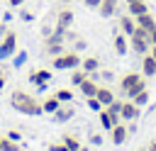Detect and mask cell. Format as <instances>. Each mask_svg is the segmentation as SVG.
I'll list each match as a JSON object with an SVG mask.
<instances>
[{"instance_id":"1","label":"cell","mask_w":156,"mask_h":151,"mask_svg":"<svg viewBox=\"0 0 156 151\" xmlns=\"http://www.w3.org/2000/svg\"><path fill=\"white\" fill-rule=\"evenodd\" d=\"M10 105H12L20 114H29V117H39V114H44L41 102H39L34 95L24 93V90H15V93L10 95Z\"/></svg>"},{"instance_id":"2","label":"cell","mask_w":156,"mask_h":151,"mask_svg":"<svg viewBox=\"0 0 156 151\" xmlns=\"http://www.w3.org/2000/svg\"><path fill=\"white\" fill-rule=\"evenodd\" d=\"M144 88H146V80H144V76H139L136 71H129V73H124V76L119 78V90H122L127 97L136 95V93L144 90Z\"/></svg>"},{"instance_id":"3","label":"cell","mask_w":156,"mask_h":151,"mask_svg":"<svg viewBox=\"0 0 156 151\" xmlns=\"http://www.w3.org/2000/svg\"><path fill=\"white\" fill-rule=\"evenodd\" d=\"M80 66L78 51H61L58 56H51V68L54 71H73Z\"/></svg>"},{"instance_id":"4","label":"cell","mask_w":156,"mask_h":151,"mask_svg":"<svg viewBox=\"0 0 156 151\" xmlns=\"http://www.w3.org/2000/svg\"><path fill=\"white\" fill-rule=\"evenodd\" d=\"M15 51H17V34L7 29L0 37V61H7L10 56H15Z\"/></svg>"},{"instance_id":"5","label":"cell","mask_w":156,"mask_h":151,"mask_svg":"<svg viewBox=\"0 0 156 151\" xmlns=\"http://www.w3.org/2000/svg\"><path fill=\"white\" fill-rule=\"evenodd\" d=\"M73 17H76V15H73V10H71V7H61V10H58V15H56V24H54V27H56V29H71Z\"/></svg>"},{"instance_id":"6","label":"cell","mask_w":156,"mask_h":151,"mask_svg":"<svg viewBox=\"0 0 156 151\" xmlns=\"http://www.w3.org/2000/svg\"><path fill=\"white\" fill-rule=\"evenodd\" d=\"M73 114H76V110L71 107V102H63V105L51 114V119H54L56 124H66L68 119H73Z\"/></svg>"},{"instance_id":"7","label":"cell","mask_w":156,"mask_h":151,"mask_svg":"<svg viewBox=\"0 0 156 151\" xmlns=\"http://www.w3.org/2000/svg\"><path fill=\"white\" fill-rule=\"evenodd\" d=\"M78 90H80V95L83 97H93L95 93H98V80H95V73H90L80 85H78Z\"/></svg>"},{"instance_id":"8","label":"cell","mask_w":156,"mask_h":151,"mask_svg":"<svg viewBox=\"0 0 156 151\" xmlns=\"http://www.w3.org/2000/svg\"><path fill=\"white\" fill-rule=\"evenodd\" d=\"M51 80V71H46V68H34V71H29V83L32 85H44V83H49Z\"/></svg>"},{"instance_id":"9","label":"cell","mask_w":156,"mask_h":151,"mask_svg":"<svg viewBox=\"0 0 156 151\" xmlns=\"http://www.w3.org/2000/svg\"><path fill=\"white\" fill-rule=\"evenodd\" d=\"M119 114H122V119H127V122H136V119H139V107H136L132 100H127V102H122Z\"/></svg>"},{"instance_id":"10","label":"cell","mask_w":156,"mask_h":151,"mask_svg":"<svg viewBox=\"0 0 156 151\" xmlns=\"http://www.w3.org/2000/svg\"><path fill=\"white\" fill-rule=\"evenodd\" d=\"M127 136H129V129L119 122V124H115L112 129H110V141L112 144H124L127 141Z\"/></svg>"},{"instance_id":"11","label":"cell","mask_w":156,"mask_h":151,"mask_svg":"<svg viewBox=\"0 0 156 151\" xmlns=\"http://www.w3.org/2000/svg\"><path fill=\"white\" fill-rule=\"evenodd\" d=\"M141 76L144 78H154L156 76V58L151 54H144L141 56Z\"/></svg>"},{"instance_id":"12","label":"cell","mask_w":156,"mask_h":151,"mask_svg":"<svg viewBox=\"0 0 156 151\" xmlns=\"http://www.w3.org/2000/svg\"><path fill=\"white\" fill-rule=\"evenodd\" d=\"M129 46L134 49V54L144 56V54H149V49H151V41H149V39H141V37H129Z\"/></svg>"},{"instance_id":"13","label":"cell","mask_w":156,"mask_h":151,"mask_svg":"<svg viewBox=\"0 0 156 151\" xmlns=\"http://www.w3.org/2000/svg\"><path fill=\"white\" fill-rule=\"evenodd\" d=\"M134 29H136V19H134L132 15H122V17H119V32L127 34V37H132Z\"/></svg>"},{"instance_id":"14","label":"cell","mask_w":156,"mask_h":151,"mask_svg":"<svg viewBox=\"0 0 156 151\" xmlns=\"http://www.w3.org/2000/svg\"><path fill=\"white\" fill-rule=\"evenodd\" d=\"M112 46H115V51H117L119 56H124V54H127V49H129L127 34H122V32H115V37H112Z\"/></svg>"},{"instance_id":"15","label":"cell","mask_w":156,"mask_h":151,"mask_svg":"<svg viewBox=\"0 0 156 151\" xmlns=\"http://www.w3.org/2000/svg\"><path fill=\"white\" fill-rule=\"evenodd\" d=\"M119 110H122V102L115 97L110 105H105V112L110 114V119H112V124H119L122 122V114H119Z\"/></svg>"},{"instance_id":"16","label":"cell","mask_w":156,"mask_h":151,"mask_svg":"<svg viewBox=\"0 0 156 151\" xmlns=\"http://www.w3.org/2000/svg\"><path fill=\"white\" fill-rule=\"evenodd\" d=\"M80 68L90 76V73H98V68H100V58L98 56H85V58H80Z\"/></svg>"},{"instance_id":"17","label":"cell","mask_w":156,"mask_h":151,"mask_svg":"<svg viewBox=\"0 0 156 151\" xmlns=\"http://www.w3.org/2000/svg\"><path fill=\"white\" fill-rule=\"evenodd\" d=\"M95 97H98V100H100V105L105 107V105H110V102L115 100V93H112V88H107V85H98Z\"/></svg>"},{"instance_id":"18","label":"cell","mask_w":156,"mask_h":151,"mask_svg":"<svg viewBox=\"0 0 156 151\" xmlns=\"http://www.w3.org/2000/svg\"><path fill=\"white\" fill-rule=\"evenodd\" d=\"M98 12H100L102 17H115V15H117V0H102V2L98 5Z\"/></svg>"},{"instance_id":"19","label":"cell","mask_w":156,"mask_h":151,"mask_svg":"<svg viewBox=\"0 0 156 151\" xmlns=\"http://www.w3.org/2000/svg\"><path fill=\"white\" fill-rule=\"evenodd\" d=\"M149 12V5L144 0H136V2H129V15L132 17H139V15H146Z\"/></svg>"},{"instance_id":"20","label":"cell","mask_w":156,"mask_h":151,"mask_svg":"<svg viewBox=\"0 0 156 151\" xmlns=\"http://www.w3.org/2000/svg\"><path fill=\"white\" fill-rule=\"evenodd\" d=\"M61 105H63V102H58V100H56L54 95H49V97H46V100L41 102V110H44L46 114H54V112H56V110H58Z\"/></svg>"},{"instance_id":"21","label":"cell","mask_w":156,"mask_h":151,"mask_svg":"<svg viewBox=\"0 0 156 151\" xmlns=\"http://www.w3.org/2000/svg\"><path fill=\"white\" fill-rule=\"evenodd\" d=\"M134 19H136V24H139V27H144V29H149V32L156 27V19L151 17V12H146V15H139V17H134Z\"/></svg>"},{"instance_id":"22","label":"cell","mask_w":156,"mask_h":151,"mask_svg":"<svg viewBox=\"0 0 156 151\" xmlns=\"http://www.w3.org/2000/svg\"><path fill=\"white\" fill-rule=\"evenodd\" d=\"M0 151H22L20 141H12L10 136H0Z\"/></svg>"},{"instance_id":"23","label":"cell","mask_w":156,"mask_h":151,"mask_svg":"<svg viewBox=\"0 0 156 151\" xmlns=\"http://www.w3.org/2000/svg\"><path fill=\"white\" fill-rule=\"evenodd\" d=\"M66 146H68V151H78L80 149V139L76 136V134H63V139H61Z\"/></svg>"},{"instance_id":"24","label":"cell","mask_w":156,"mask_h":151,"mask_svg":"<svg viewBox=\"0 0 156 151\" xmlns=\"http://www.w3.org/2000/svg\"><path fill=\"white\" fill-rule=\"evenodd\" d=\"M129 100H132V102H134V105H136V107H144V105H146V102H149V90H146V88H144V90H139V93H136V95H132V97H129Z\"/></svg>"},{"instance_id":"25","label":"cell","mask_w":156,"mask_h":151,"mask_svg":"<svg viewBox=\"0 0 156 151\" xmlns=\"http://www.w3.org/2000/svg\"><path fill=\"white\" fill-rule=\"evenodd\" d=\"M54 97H56L58 102H71V100H73V90H68V88H58V90L54 93Z\"/></svg>"},{"instance_id":"26","label":"cell","mask_w":156,"mask_h":151,"mask_svg":"<svg viewBox=\"0 0 156 151\" xmlns=\"http://www.w3.org/2000/svg\"><path fill=\"white\" fill-rule=\"evenodd\" d=\"M98 119H100V127H102V129H107V132H110V129L115 127V124H112V119H110V114L105 112V107H102V110L98 112Z\"/></svg>"},{"instance_id":"27","label":"cell","mask_w":156,"mask_h":151,"mask_svg":"<svg viewBox=\"0 0 156 151\" xmlns=\"http://www.w3.org/2000/svg\"><path fill=\"white\" fill-rule=\"evenodd\" d=\"M85 78H88V73H85L83 68H80V71H71V85H76V88H78Z\"/></svg>"},{"instance_id":"28","label":"cell","mask_w":156,"mask_h":151,"mask_svg":"<svg viewBox=\"0 0 156 151\" xmlns=\"http://www.w3.org/2000/svg\"><path fill=\"white\" fill-rule=\"evenodd\" d=\"M85 105H88L93 112H100V110H102V105H100V100H98L95 95H93V97H85Z\"/></svg>"},{"instance_id":"29","label":"cell","mask_w":156,"mask_h":151,"mask_svg":"<svg viewBox=\"0 0 156 151\" xmlns=\"http://www.w3.org/2000/svg\"><path fill=\"white\" fill-rule=\"evenodd\" d=\"M12 63H15L17 68H20V66H24V63H27V51H20V54H15Z\"/></svg>"},{"instance_id":"30","label":"cell","mask_w":156,"mask_h":151,"mask_svg":"<svg viewBox=\"0 0 156 151\" xmlns=\"http://www.w3.org/2000/svg\"><path fill=\"white\" fill-rule=\"evenodd\" d=\"M49 151H68V146L63 141H51L49 144Z\"/></svg>"},{"instance_id":"31","label":"cell","mask_w":156,"mask_h":151,"mask_svg":"<svg viewBox=\"0 0 156 151\" xmlns=\"http://www.w3.org/2000/svg\"><path fill=\"white\" fill-rule=\"evenodd\" d=\"M85 46H88V41L80 39V37H76V41H73V51H83Z\"/></svg>"},{"instance_id":"32","label":"cell","mask_w":156,"mask_h":151,"mask_svg":"<svg viewBox=\"0 0 156 151\" xmlns=\"http://www.w3.org/2000/svg\"><path fill=\"white\" fill-rule=\"evenodd\" d=\"M88 139H90V146H100V144H102V136H100L98 132H90Z\"/></svg>"},{"instance_id":"33","label":"cell","mask_w":156,"mask_h":151,"mask_svg":"<svg viewBox=\"0 0 156 151\" xmlns=\"http://www.w3.org/2000/svg\"><path fill=\"white\" fill-rule=\"evenodd\" d=\"M102 0H83V5L85 7H90V10H98V5H100Z\"/></svg>"},{"instance_id":"34","label":"cell","mask_w":156,"mask_h":151,"mask_svg":"<svg viewBox=\"0 0 156 151\" xmlns=\"http://www.w3.org/2000/svg\"><path fill=\"white\" fill-rule=\"evenodd\" d=\"M20 17H22L24 22H32V19H34V15H32L29 10H22V12H20Z\"/></svg>"},{"instance_id":"35","label":"cell","mask_w":156,"mask_h":151,"mask_svg":"<svg viewBox=\"0 0 156 151\" xmlns=\"http://www.w3.org/2000/svg\"><path fill=\"white\" fill-rule=\"evenodd\" d=\"M149 41H151V44H156V27L149 32Z\"/></svg>"},{"instance_id":"36","label":"cell","mask_w":156,"mask_h":151,"mask_svg":"<svg viewBox=\"0 0 156 151\" xmlns=\"http://www.w3.org/2000/svg\"><path fill=\"white\" fill-rule=\"evenodd\" d=\"M22 2H24V0H7V5H10V7H20Z\"/></svg>"},{"instance_id":"37","label":"cell","mask_w":156,"mask_h":151,"mask_svg":"<svg viewBox=\"0 0 156 151\" xmlns=\"http://www.w3.org/2000/svg\"><path fill=\"white\" fill-rule=\"evenodd\" d=\"M146 151H156V139H151V141H149V146H146Z\"/></svg>"},{"instance_id":"38","label":"cell","mask_w":156,"mask_h":151,"mask_svg":"<svg viewBox=\"0 0 156 151\" xmlns=\"http://www.w3.org/2000/svg\"><path fill=\"white\" fill-rule=\"evenodd\" d=\"M100 76H102V78H105V80H112V73H110V71H102V73H100Z\"/></svg>"},{"instance_id":"39","label":"cell","mask_w":156,"mask_h":151,"mask_svg":"<svg viewBox=\"0 0 156 151\" xmlns=\"http://www.w3.org/2000/svg\"><path fill=\"white\" fill-rule=\"evenodd\" d=\"M7 136H10V139H12V141H20V134H17V132H10V134H7Z\"/></svg>"},{"instance_id":"40","label":"cell","mask_w":156,"mask_h":151,"mask_svg":"<svg viewBox=\"0 0 156 151\" xmlns=\"http://www.w3.org/2000/svg\"><path fill=\"white\" fill-rule=\"evenodd\" d=\"M5 32H7V24H5V22H0V37H2Z\"/></svg>"},{"instance_id":"41","label":"cell","mask_w":156,"mask_h":151,"mask_svg":"<svg viewBox=\"0 0 156 151\" xmlns=\"http://www.w3.org/2000/svg\"><path fill=\"white\" fill-rule=\"evenodd\" d=\"M5 80H7V76H5V73H2V76H0V90H2V88H5Z\"/></svg>"},{"instance_id":"42","label":"cell","mask_w":156,"mask_h":151,"mask_svg":"<svg viewBox=\"0 0 156 151\" xmlns=\"http://www.w3.org/2000/svg\"><path fill=\"white\" fill-rule=\"evenodd\" d=\"M149 54H151V56L156 58V44H151V49H149Z\"/></svg>"},{"instance_id":"43","label":"cell","mask_w":156,"mask_h":151,"mask_svg":"<svg viewBox=\"0 0 156 151\" xmlns=\"http://www.w3.org/2000/svg\"><path fill=\"white\" fill-rule=\"evenodd\" d=\"M2 73H5V66H2V61H0V76H2Z\"/></svg>"},{"instance_id":"44","label":"cell","mask_w":156,"mask_h":151,"mask_svg":"<svg viewBox=\"0 0 156 151\" xmlns=\"http://www.w3.org/2000/svg\"><path fill=\"white\" fill-rule=\"evenodd\" d=\"M78 151H90V149H88V146H80V149H78Z\"/></svg>"},{"instance_id":"45","label":"cell","mask_w":156,"mask_h":151,"mask_svg":"<svg viewBox=\"0 0 156 151\" xmlns=\"http://www.w3.org/2000/svg\"><path fill=\"white\" fill-rule=\"evenodd\" d=\"M129 2H136V0H127V5H129Z\"/></svg>"},{"instance_id":"46","label":"cell","mask_w":156,"mask_h":151,"mask_svg":"<svg viewBox=\"0 0 156 151\" xmlns=\"http://www.w3.org/2000/svg\"><path fill=\"white\" fill-rule=\"evenodd\" d=\"M61 2H71V0H61Z\"/></svg>"}]
</instances>
